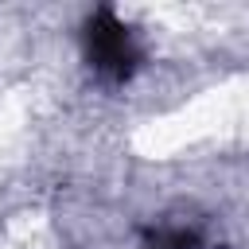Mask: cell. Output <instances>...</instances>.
Here are the masks:
<instances>
[{
	"label": "cell",
	"instance_id": "2",
	"mask_svg": "<svg viewBox=\"0 0 249 249\" xmlns=\"http://www.w3.org/2000/svg\"><path fill=\"white\" fill-rule=\"evenodd\" d=\"M144 249H198V233L191 226H156L144 233Z\"/></svg>",
	"mask_w": 249,
	"mask_h": 249
},
{
	"label": "cell",
	"instance_id": "1",
	"mask_svg": "<svg viewBox=\"0 0 249 249\" xmlns=\"http://www.w3.org/2000/svg\"><path fill=\"white\" fill-rule=\"evenodd\" d=\"M78 43H82V62L105 86H124L144 66V43H140L136 27L109 4L93 8L82 19Z\"/></svg>",
	"mask_w": 249,
	"mask_h": 249
}]
</instances>
